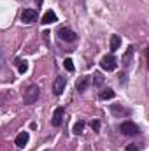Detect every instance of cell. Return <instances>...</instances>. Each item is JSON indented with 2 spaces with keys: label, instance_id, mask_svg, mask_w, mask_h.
Wrapping results in <instances>:
<instances>
[{
  "label": "cell",
  "instance_id": "6da1fadb",
  "mask_svg": "<svg viewBox=\"0 0 149 151\" xmlns=\"http://www.w3.org/2000/svg\"><path fill=\"white\" fill-rule=\"evenodd\" d=\"M39 95H40V90H39V86H37V84H30V86L25 90L23 102H25V104H34V102H37Z\"/></svg>",
  "mask_w": 149,
  "mask_h": 151
},
{
  "label": "cell",
  "instance_id": "7a4b0ae2",
  "mask_svg": "<svg viewBox=\"0 0 149 151\" xmlns=\"http://www.w3.org/2000/svg\"><path fill=\"white\" fill-rule=\"evenodd\" d=\"M100 67H102L104 70H107V72L116 70V67H117V60H116V56H114V55H105V56L100 60Z\"/></svg>",
  "mask_w": 149,
  "mask_h": 151
},
{
  "label": "cell",
  "instance_id": "3957f363",
  "mask_svg": "<svg viewBox=\"0 0 149 151\" xmlns=\"http://www.w3.org/2000/svg\"><path fill=\"white\" fill-rule=\"evenodd\" d=\"M119 130H121V134H125V135H137L140 130H139V127L133 123V121H123L121 125H119Z\"/></svg>",
  "mask_w": 149,
  "mask_h": 151
},
{
  "label": "cell",
  "instance_id": "277c9868",
  "mask_svg": "<svg viewBox=\"0 0 149 151\" xmlns=\"http://www.w3.org/2000/svg\"><path fill=\"white\" fill-rule=\"evenodd\" d=\"M58 37L62 39V40H65V42H75L77 34H75L74 30H70L69 27H62L58 30Z\"/></svg>",
  "mask_w": 149,
  "mask_h": 151
},
{
  "label": "cell",
  "instance_id": "5b68a950",
  "mask_svg": "<svg viewBox=\"0 0 149 151\" xmlns=\"http://www.w3.org/2000/svg\"><path fill=\"white\" fill-rule=\"evenodd\" d=\"M65 86H67L65 77H63V76H58V77L54 79V83H53V93H54V95H62L63 90H65Z\"/></svg>",
  "mask_w": 149,
  "mask_h": 151
},
{
  "label": "cell",
  "instance_id": "8992f818",
  "mask_svg": "<svg viewBox=\"0 0 149 151\" xmlns=\"http://www.w3.org/2000/svg\"><path fill=\"white\" fill-rule=\"evenodd\" d=\"M63 118H65V109H63V107H56V109H54V113H53L51 125H53V127H62Z\"/></svg>",
  "mask_w": 149,
  "mask_h": 151
},
{
  "label": "cell",
  "instance_id": "52a82bcc",
  "mask_svg": "<svg viewBox=\"0 0 149 151\" xmlns=\"http://www.w3.org/2000/svg\"><path fill=\"white\" fill-rule=\"evenodd\" d=\"M21 21L23 23H34V21H37V11L35 9H25L21 12Z\"/></svg>",
  "mask_w": 149,
  "mask_h": 151
},
{
  "label": "cell",
  "instance_id": "ba28073f",
  "mask_svg": "<svg viewBox=\"0 0 149 151\" xmlns=\"http://www.w3.org/2000/svg\"><path fill=\"white\" fill-rule=\"evenodd\" d=\"M28 141H30V134L28 132H19L18 135H16V139H14V142H16V146L18 148H25L27 144H28Z\"/></svg>",
  "mask_w": 149,
  "mask_h": 151
},
{
  "label": "cell",
  "instance_id": "9c48e42d",
  "mask_svg": "<svg viewBox=\"0 0 149 151\" xmlns=\"http://www.w3.org/2000/svg\"><path fill=\"white\" fill-rule=\"evenodd\" d=\"M133 53H135V47H133V46H128V47H126V51H125V55H123V58H121V62H123V65H125V67H128V65L132 63Z\"/></svg>",
  "mask_w": 149,
  "mask_h": 151
},
{
  "label": "cell",
  "instance_id": "30bf717a",
  "mask_svg": "<svg viewBox=\"0 0 149 151\" xmlns=\"http://www.w3.org/2000/svg\"><path fill=\"white\" fill-rule=\"evenodd\" d=\"M111 113L114 116H117V118H121V116H130V109H126V107H123V106H117V104H114L111 107Z\"/></svg>",
  "mask_w": 149,
  "mask_h": 151
},
{
  "label": "cell",
  "instance_id": "8fae6325",
  "mask_svg": "<svg viewBox=\"0 0 149 151\" xmlns=\"http://www.w3.org/2000/svg\"><path fill=\"white\" fill-rule=\"evenodd\" d=\"M88 84H90V77H88V76H84V77H81V79L75 83V88H77V91H79V93H82V91H86Z\"/></svg>",
  "mask_w": 149,
  "mask_h": 151
},
{
  "label": "cell",
  "instance_id": "7c38bea8",
  "mask_svg": "<svg viewBox=\"0 0 149 151\" xmlns=\"http://www.w3.org/2000/svg\"><path fill=\"white\" fill-rule=\"evenodd\" d=\"M16 67H18V70L21 72V74H25L27 70H28V62L25 60V58H16Z\"/></svg>",
  "mask_w": 149,
  "mask_h": 151
},
{
  "label": "cell",
  "instance_id": "4fadbf2b",
  "mask_svg": "<svg viewBox=\"0 0 149 151\" xmlns=\"http://www.w3.org/2000/svg\"><path fill=\"white\" fill-rule=\"evenodd\" d=\"M114 95H116V93H114L112 88H104L98 97H100V100H111V99H114Z\"/></svg>",
  "mask_w": 149,
  "mask_h": 151
},
{
  "label": "cell",
  "instance_id": "5bb4252c",
  "mask_svg": "<svg viewBox=\"0 0 149 151\" xmlns=\"http://www.w3.org/2000/svg\"><path fill=\"white\" fill-rule=\"evenodd\" d=\"M56 19H58V18H56V14H54L53 11H47V12H46V14L42 16V23H44V25H49V23H54Z\"/></svg>",
  "mask_w": 149,
  "mask_h": 151
},
{
  "label": "cell",
  "instance_id": "9a60e30c",
  "mask_svg": "<svg viewBox=\"0 0 149 151\" xmlns=\"http://www.w3.org/2000/svg\"><path fill=\"white\" fill-rule=\"evenodd\" d=\"M119 47H121V37L114 34V35H111V51H116Z\"/></svg>",
  "mask_w": 149,
  "mask_h": 151
},
{
  "label": "cell",
  "instance_id": "2e32d148",
  "mask_svg": "<svg viewBox=\"0 0 149 151\" xmlns=\"http://www.w3.org/2000/svg\"><path fill=\"white\" fill-rule=\"evenodd\" d=\"M84 127H86V123H84L82 119H81V121H77V123L74 125V134H77V135H79V134H82Z\"/></svg>",
  "mask_w": 149,
  "mask_h": 151
},
{
  "label": "cell",
  "instance_id": "e0dca14e",
  "mask_svg": "<svg viewBox=\"0 0 149 151\" xmlns=\"http://www.w3.org/2000/svg\"><path fill=\"white\" fill-rule=\"evenodd\" d=\"M104 84V76L93 74V86H102Z\"/></svg>",
  "mask_w": 149,
  "mask_h": 151
},
{
  "label": "cell",
  "instance_id": "ac0fdd59",
  "mask_svg": "<svg viewBox=\"0 0 149 151\" xmlns=\"http://www.w3.org/2000/svg\"><path fill=\"white\" fill-rule=\"evenodd\" d=\"M63 65H65V69H67L69 72H74V63H72V58H65Z\"/></svg>",
  "mask_w": 149,
  "mask_h": 151
},
{
  "label": "cell",
  "instance_id": "d6986e66",
  "mask_svg": "<svg viewBox=\"0 0 149 151\" xmlns=\"http://www.w3.org/2000/svg\"><path fill=\"white\" fill-rule=\"evenodd\" d=\"M142 148V146H139V144H128L126 146V151H139Z\"/></svg>",
  "mask_w": 149,
  "mask_h": 151
},
{
  "label": "cell",
  "instance_id": "ffe728a7",
  "mask_svg": "<svg viewBox=\"0 0 149 151\" xmlns=\"http://www.w3.org/2000/svg\"><path fill=\"white\" fill-rule=\"evenodd\" d=\"M91 128H93L95 132H98V130H100V121H98V119H95V121H91Z\"/></svg>",
  "mask_w": 149,
  "mask_h": 151
},
{
  "label": "cell",
  "instance_id": "44dd1931",
  "mask_svg": "<svg viewBox=\"0 0 149 151\" xmlns=\"http://www.w3.org/2000/svg\"><path fill=\"white\" fill-rule=\"evenodd\" d=\"M4 62H5V60H4V51H2V47H0V69L4 67Z\"/></svg>",
  "mask_w": 149,
  "mask_h": 151
},
{
  "label": "cell",
  "instance_id": "7402d4cb",
  "mask_svg": "<svg viewBox=\"0 0 149 151\" xmlns=\"http://www.w3.org/2000/svg\"><path fill=\"white\" fill-rule=\"evenodd\" d=\"M119 83H121V84H125V83H126V74H121V76H119Z\"/></svg>",
  "mask_w": 149,
  "mask_h": 151
},
{
  "label": "cell",
  "instance_id": "603a6c76",
  "mask_svg": "<svg viewBox=\"0 0 149 151\" xmlns=\"http://www.w3.org/2000/svg\"><path fill=\"white\" fill-rule=\"evenodd\" d=\"M37 4H39V5H40V4H42V0H37ZM39 5H37V7H39Z\"/></svg>",
  "mask_w": 149,
  "mask_h": 151
},
{
  "label": "cell",
  "instance_id": "cb8c5ba5",
  "mask_svg": "<svg viewBox=\"0 0 149 151\" xmlns=\"http://www.w3.org/2000/svg\"><path fill=\"white\" fill-rule=\"evenodd\" d=\"M44 151H51V150H44Z\"/></svg>",
  "mask_w": 149,
  "mask_h": 151
}]
</instances>
